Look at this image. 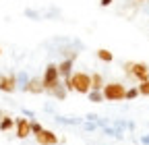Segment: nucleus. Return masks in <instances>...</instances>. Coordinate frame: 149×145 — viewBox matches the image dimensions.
<instances>
[{
    "instance_id": "obj_1",
    "label": "nucleus",
    "mask_w": 149,
    "mask_h": 145,
    "mask_svg": "<svg viewBox=\"0 0 149 145\" xmlns=\"http://www.w3.org/2000/svg\"><path fill=\"white\" fill-rule=\"evenodd\" d=\"M124 72H126V77L128 79H133L137 83H143V81H149V66L145 62H133V60H128L122 64Z\"/></svg>"
},
{
    "instance_id": "obj_2",
    "label": "nucleus",
    "mask_w": 149,
    "mask_h": 145,
    "mask_svg": "<svg viewBox=\"0 0 149 145\" xmlns=\"http://www.w3.org/2000/svg\"><path fill=\"white\" fill-rule=\"evenodd\" d=\"M102 93H104V100L106 102H122L124 100V93H126V87L118 81H112V83H106L104 89H102Z\"/></svg>"
},
{
    "instance_id": "obj_3",
    "label": "nucleus",
    "mask_w": 149,
    "mask_h": 145,
    "mask_svg": "<svg viewBox=\"0 0 149 145\" xmlns=\"http://www.w3.org/2000/svg\"><path fill=\"white\" fill-rule=\"evenodd\" d=\"M70 83H72V91H77V93L87 96L91 91V75H87V72H83V70L72 72V75H70Z\"/></svg>"
},
{
    "instance_id": "obj_4",
    "label": "nucleus",
    "mask_w": 149,
    "mask_h": 145,
    "mask_svg": "<svg viewBox=\"0 0 149 145\" xmlns=\"http://www.w3.org/2000/svg\"><path fill=\"white\" fill-rule=\"evenodd\" d=\"M62 79H60V75H58V66H56L54 62H50L48 66H46V70H44V77H42V83H44V89L46 91H50V89L54 87V85H58Z\"/></svg>"
},
{
    "instance_id": "obj_5",
    "label": "nucleus",
    "mask_w": 149,
    "mask_h": 145,
    "mask_svg": "<svg viewBox=\"0 0 149 145\" xmlns=\"http://www.w3.org/2000/svg\"><path fill=\"white\" fill-rule=\"evenodd\" d=\"M15 133L19 139H27L31 135V129H29V118H15Z\"/></svg>"
},
{
    "instance_id": "obj_6",
    "label": "nucleus",
    "mask_w": 149,
    "mask_h": 145,
    "mask_svg": "<svg viewBox=\"0 0 149 145\" xmlns=\"http://www.w3.org/2000/svg\"><path fill=\"white\" fill-rule=\"evenodd\" d=\"M0 91L4 93L17 91V75H0Z\"/></svg>"
},
{
    "instance_id": "obj_7",
    "label": "nucleus",
    "mask_w": 149,
    "mask_h": 145,
    "mask_svg": "<svg viewBox=\"0 0 149 145\" xmlns=\"http://www.w3.org/2000/svg\"><path fill=\"white\" fill-rule=\"evenodd\" d=\"M35 141L40 145H56L58 143V135L54 131H50V129H44L40 135H35Z\"/></svg>"
},
{
    "instance_id": "obj_8",
    "label": "nucleus",
    "mask_w": 149,
    "mask_h": 145,
    "mask_svg": "<svg viewBox=\"0 0 149 145\" xmlns=\"http://www.w3.org/2000/svg\"><path fill=\"white\" fill-rule=\"evenodd\" d=\"M72 64H74V60H70V58H64L62 62L56 64V66H58V75H60V79H68V77L72 75Z\"/></svg>"
},
{
    "instance_id": "obj_9",
    "label": "nucleus",
    "mask_w": 149,
    "mask_h": 145,
    "mask_svg": "<svg viewBox=\"0 0 149 145\" xmlns=\"http://www.w3.org/2000/svg\"><path fill=\"white\" fill-rule=\"evenodd\" d=\"M46 89H44V83H42V79H37V77H31L29 79V83H27V93H33V96H40V93H44Z\"/></svg>"
},
{
    "instance_id": "obj_10",
    "label": "nucleus",
    "mask_w": 149,
    "mask_h": 145,
    "mask_svg": "<svg viewBox=\"0 0 149 145\" xmlns=\"http://www.w3.org/2000/svg\"><path fill=\"white\" fill-rule=\"evenodd\" d=\"M48 93H50L52 98H56V100H66V93H68V91H66V87H64V85H62V81H60L58 85H54Z\"/></svg>"
},
{
    "instance_id": "obj_11",
    "label": "nucleus",
    "mask_w": 149,
    "mask_h": 145,
    "mask_svg": "<svg viewBox=\"0 0 149 145\" xmlns=\"http://www.w3.org/2000/svg\"><path fill=\"white\" fill-rule=\"evenodd\" d=\"M104 77L100 75V72H93L91 75V91H102L104 89Z\"/></svg>"
},
{
    "instance_id": "obj_12",
    "label": "nucleus",
    "mask_w": 149,
    "mask_h": 145,
    "mask_svg": "<svg viewBox=\"0 0 149 145\" xmlns=\"http://www.w3.org/2000/svg\"><path fill=\"white\" fill-rule=\"evenodd\" d=\"M54 120L60 122V124H70V126H79L81 124V118H74V116H60V114H56Z\"/></svg>"
},
{
    "instance_id": "obj_13",
    "label": "nucleus",
    "mask_w": 149,
    "mask_h": 145,
    "mask_svg": "<svg viewBox=\"0 0 149 145\" xmlns=\"http://www.w3.org/2000/svg\"><path fill=\"white\" fill-rule=\"evenodd\" d=\"M29 75H27V72L25 70H21V72H19V75H17V89H21V91H27V83H29Z\"/></svg>"
},
{
    "instance_id": "obj_14",
    "label": "nucleus",
    "mask_w": 149,
    "mask_h": 145,
    "mask_svg": "<svg viewBox=\"0 0 149 145\" xmlns=\"http://www.w3.org/2000/svg\"><path fill=\"white\" fill-rule=\"evenodd\" d=\"M10 129H15V118L8 116V114H4L2 120H0V131L6 133V131H10Z\"/></svg>"
},
{
    "instance_id": "obj_15",
    "label": "nucleus",
    "mask_w": 149,
    "mask_h": 145,
    "mask_svg": "<svg viewBox=\"0 0 149 145\" xmlns=\"http://www.w3.org/2000/svg\"><path fill=\"white\" fill-rule=\"evenodd\" d=\"M102 133H104V135H108V137H116V139H122V137H124V133L116 131L112 124H106V126H102Z\"/></svg>"
},
{
    "instance_id": "obj_16",
    "label": "nucleus",
    "mask_w": 149,
    "mask_h": 145,
    "mask_svg": "<svg viewBox=\"0 0 149 145\" xmlns=\"http://www.w3.org/2000/svg\"><path fill=\"white\" fill-rule=\"evenodd\" d=\"M97 58H100L102 62H108V64H110L112 60H114V54H112L110 50H106V48H100V50H97Z\"/></svg>"
},
{
    "instance_id": "obj_17",
    "label": "nucleus",
    "mask_w": 149,
    "mask_h": 145,
    "mask_svg": "<svg viewBox=\"0 0 149 145\" xmlns=\"http://www.w3.org/2000/svg\"><path fill=\"white\" fill-rule=\"evenodd\" d=\"M87 100H89L91 104H102V102H106L102 91H89V93H87Z\"/></svg>"
},
{
    "instance_id": "obj_18",
    "label": "nucleus",
    "mask_w": 149,
    "mask_h": 145,
    "mask_svg": "<svg viewBox=\"0 0 149 145\" xmlns=\"http://www.w3.org/2000/svg\"><path fill=\"white\" fill-rule=\"evenodd\" d=\"M29 129H31V135H40V133L44 131V126L33 118V120H29Z\"/></svg>"
},
{
    "instance_id": "obj_19",
    "label": "nucleus",
    "mask_w": 149,
    "mask_h": 145,
    "mask_svg": "<svg viewBox=\"0 0 149 145\" xmlns=\"http://www.w3.org/2000/svg\"><path fill=\"white\" fill-rule=\"evenodd\" d=\"M25 17L31 21H40L42 19V13L40 10H33V8H25Z\"/></svg>"
},
{
    "instance_id": "obj_20",
    "label": "nucleus",
    "mask_w": 149,
    "mask_h": 145,
    "mask_svg": "<svg viewBox=\"0 0 149 145\" xmlns=\"http://www.w3.org/2000/svg\"><path fill=\"white\" fill-rule=\"evenodd\" d=\"M135 98H139V89H137V87H128L126 93H124V100L130 102V100H135Z\"/></svg>"
},
{
    "instance_id": "obj_21",
    "label": "nucleus",
    "mask_w": 149,
    "mask_h": 145,
    "mask_svg": "<svg viewBox=\"0 0 149 145\" xmlns=\"http://www.w3.org/2000/svg\"><path fill=\"white\" fill-rule=\"evenodd\" d=\"M112 126H114L116 131L124 133V129H126V120H124V118H118V120H114V122H112Z\"/></svg>"
},
{
    "instance_id": "obj_22",
    "label": "nucleus",
    "mask_w": 149,
    "mask_h": 145,
    "mask_svg": "<svg viewBox=\"0 0 149 145\" xmlns=\"http://www.w3.org/2000/svg\"><path fill=\"white\" fill-rule=\"evenodd\" d=\"M137 89H139V96H149V81L139 83V85H137Z\"/></svg>"
},
{
    "instance_id": "obj_23",
    "label": "nucleus",
    "mask_w": 149,
    "mask_h": 145,
    "mask_svg": "<svg viewBox=\"0 0 149 145\" xmlns=\"http://www.w3.org/2000/svg\"><path fill=\"white\" fill-rule=\"evenodd\" d=\"M83 129H85V131H97L100 126H97V122H87V120H85V122H83Z\"/></svg>"
},
{
    "instance_id": "obj_24",
    "label": "nucleus",
    "mask_w": 149,
    "mask_h": 145,
    "mask_svg": "<svg viewBox=\"0 0 149 145\" xmlns=\"http://www.w3.org/2000/svg\"><path fill=\"white\" fill-rule=\"evenodd\" d=\"M85 120H87V122H97L100 116H97L95 112H89V114H85Z\"/></svg>"
},
{
    "instance_id": "obj_25",
    "label": "nucleus",
    "mask_w": 149,
    "mask_h": 145,
    "mask_svg": "<svg viewBox=\"0 0 149 145\" xmlns=\"http://www.w3.org/2000/svg\"><path fill=\"white\" fill-rule=\"evenodd\" d=\"M62 85L66 87V91H72V83H70V77H68V79H62Z\"/></svg>"
},
{
    "instance_id": "obj_26",
    "label": "nucleus",
    "mask_w": 149,
    "mask_h": 145,
    "mask_svg": "<svg viewBox=\"0 0 149 145\" xmlns=\"http://www.w3.org/2000/svg\"><path fill=\"white\" fill-rule=\"evenodd\" d=\"M21 112H23V116H27L29 120H33V118H35V114H33L31 110H27V108H23V110H21Z\"/></svg>"
},
{
    "instance_id": "obj_27",
    "label": "nucleus",
    "mask_w": 149,
    "mask_h": 145,
    "mask_svg": "<svg viewBox=\"0 0 149 145\" xmlns=\"http://www.w3.org/2000/svg\"><path fill=\"white\" fill-rule=\"evenodd\" d=\"M112 2H114V0H100V6H104V8H106V6H110Z\"/></svg>"
},
{
    "instance_id": "obj_28",
    "label": "nucleus",
    "mask_w": 149,
    "mask_h": 145,
    "mask_svg": "<svg viewBox=\"0 0 149 145\" xmlns=\"http://www.w3.org/2000/svg\"><path fill=\"white\" fill-rule=\"evenodd\" d=\"M141 145H149V135H141Z\"/></svg>"
},
{
    "instance_id": "obj_29",
    "label": "nucleus",
    "mask_w": 149,
    "mask_h": 145,
    "mask_svg": "<svg viewBox=\"0 0 149 145\" xmlns=\"http://www.w3.org/2000/svg\"><path fill=\"white\" fill-rule=\"evenodd\" d=\"M126 129L128 131H135V122L133 120H126Z\"/></svg>"
},
{
    "instance_id": "obj_30",
    "label": "nucleus",
    "mask_w": 149,
    "mask_h": 145,
    "mask_svg": "<svg viewBox=\"0 0 149 145\" xmlns=\"http://www.w3.org/2000/svg\"><path fill=\"white\" fill-rule=\"evenodd\" d=\"M2 116H4V112H2V110H0V120H2Z\"/></svg>"
},
{
    "instance_id": "obj_31",
    "label": "nucleus",
    "mask_w": 149,
    "mask_h": 145,
    "mask_svg": "<svg viewBox=\"0 0 149 145\" xmlns=\"http://www.w3.org/2000/svg\"><path fill=\"white\" fill-rule=\"evenodd\" d=\"M139 2H145V0H139Z\"/></svg>"
},
{
    "instance_id": "obj_32",
    "label": "nucleus",
    "mask_w": 149,
    "mask_h": 145,
    "mask_svg": "<svg viewBox=\"0 0 149 145\" xmlns=\"http://www.w3.org/2000/svg\"><path fill=\"white\" fill-rule=\"evenodd\" d=\"M0 54H2V50H0Z\"/></svg>"
}]
</instances>
